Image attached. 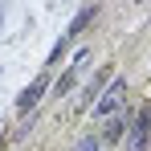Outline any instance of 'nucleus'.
Segmentation results:
<instances>
[{"mask_svg":"<svg viewBox=\"0 0 151 151\" xmlns=\"http://www.w3.org/2000/svg\"><path fill=\"white\" fill-rule=\"evenodd\" d=\"M123 98H127V82H110V90L98 98V106H94V114L98 119H106V114H114L119 106H123Z\"/></svg>","mask_w":151,"mask_h":151,"instance_id":"nucleus-1","label":"nucleus"},{"mask_svg":"<svg viewBox=\"0 0 151 151\" xmlns=\"http://www.w3.org/2000/svg\"><path fill=\"white\" fill-rule=\"evenodd\" d=\"M147 135H151V114H139V123L131 131V143H127V147L131 151H147Z\"/></svg>","mask_w":151,"mask_h":151,"instance_id":"nucleus-2","label":"nucleus"},{"mask_svg":"<svg viewBox=\"0 0 151 151\" xmlns=\"http://www.w3.org/2000/svg\"><path fill=\"white\" fill-rule=\"evenodd\" d=\"M41 94H45V78H37V82H29V90L21 94V98H17V106H21V110H33V106L41 102Z\"/></svg>","mask_w":151,"mask_h":151,"instance_id":"nucleus-3","label":"nucleus"},{"mask_svg":"<svg viewBox=\"0 0 151 151\" xmlns=\"http://www.w3.org/2000/svg\"><path fill=\"white\" fill-rule=\"evenodd\" d=\"M82 70H86V53H78V61L70 65V74H65L61 82H57V94H65V90H70V86L78 82V74H82Z\"/></svg>","mask_w":151,"mask_h":151,"instance_id":"nucleus-4","label":"nucleus"},{"mask_svg":"<svg viewBox=\"0 0 151 151\" xmlns=\"http://www.w3.org/2000/svg\"><path fill=\"white\" fill-rule=\"evenodd\" d=\"M86 21H90V12H82V17L74 21V29H70V33H78V29L86 25ZM65 45H70V37H61V45H57V53H53V57H61V49H65Z\"/></svg>","mask_w":151,"mask_h":151,"instance_id":"nucleus-5","label":"nucleus"},{"mask_svg":"<svg viewBox=\"0 0 151 151\" xmlns=\"http://www.w3.org/2000/svg\"><path fill=\"white\" fill-rule=\"evenodd\" d=\"M74 151H102V143H98V139H82Z\"/></svg>","mask_w":151,"mask_h":151,"instance_id":"nucleus-6","label":"nucleus"}]
</instances>
